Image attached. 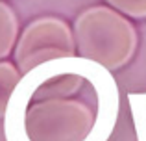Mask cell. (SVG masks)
Wrapping results in <instances>:
<instances>
[{
  "instance_id": "cell-1",
  "label": "cell",
  "mask_w": 146,
  "mask_h": 141,
  "mask_svg": "<svg viewBox=\"0 0 146 141\" xmlns=\"http://www.w3.org/2000/svg\"><path fill=\"white\" fill-rule=\"evenodd\" d=\"M74 41L78 56L117 71L128 65L135 56L139 35L131 22L120 11L107 6L83 9L74 22Z\"/></svg>"
},
{
  "instance_id": "cell-2",
  "label": "cell",
  "mask_w": 146,
  "mask_h": 141,
  "mask_svg": "<svg viewBox=\"0 0 146 141\" xmlns=\"http://www.w3.org/2000/svg\"><path fill=\"white\" fill-rule=\"evenodd\" d=\"M96 115L82 100L48 98L32 102L24 113L28 141H87Z\"/></svg>"
},
{
  "instance_id": "cell-3",
  "label": "cell",
  "mask_w": 146,
  "mask_h": 141,
  "mask_svg": "<svg viewBox=\"0 0 146 141\" xmlns=\"http://www.w3.org/2000/svg\"><path fill=\"white\" fill-rule=\"evenodd\" d=\"M15 63L22 74L52 59L76 56L74 32L59 17H41L26 26L15 47Z\"/></svg>"
},
{
  "instance_id": "cell-4",
  "label": "cell",
  "mask_w": 146,
  "mask_h": 141,
  "mask_svg": "<svg viewBox=\"0 0 146 141\" xmlns=\"http://www.w3.org/2000/svg\"><path fill=\"white\" fill-rule=\"evenodd\" d=\"M74 56H70V67L67 72L61 74H52L44 82L39 84L35 91L32 95V102L39 100H48V98H68L74 97L80 89H82L85 78L80 74H76L74 71Z\"/></svg>"
},
{
  "instance_id": "cell-5",
  "label": "cell",
  "mask_w": 146,
  "mask_h": 141,
  "mask_svg": "<svg viewBox=\"0 0 146 141\" xmlns=\"http://www.w3.org/2000/svg\"><path fill=\"white\" fill-rule=\"evenodd\" d=\"M19 37V17L9 4L0 0V61L13 52Z\"/></svg>"
},
{
  "instance_id": "cell-6",
  "label": "cell",
  "mask_w": 146,
  "mask_h": 141,
  "mask_svg": "<svg viewBox=\"0 0 146 141\" xmlns=\"http://www.w3.org/2000/svg\"><path fill=\"white\" fill-rule=\"evenodd\" d=\"M22 80V72L11 61H0V119L6 115L9 98L13 95L15 87Z\"/></svg>"
},
{
  "instance_id": "cell-7",
  "label": "cell",
  "mask_w": 146,
  "mask_h": 141,
  "mask_svg": "<svg viewBox=\"0 0 146 141\" xmlns=\"http://www.w3.org/2000/svg\"><path fill=\"white\" fill-rule=\"evenodd\" d=\"M128 102L135 124L137 141H146V93H129Z\"/></svg>"
},
{
  "instance_id": "cell-8",
  "label": "cell",
  "mask_w": 146,
  "mask_h": 141,
  "mask_svg": "<svg viewBox=\"0 0 146 141\" xmlns=\"http://www.w3.org/2000/svg\"><path fill=\"white\" fill-rule=\"evenodd\" d=\"M113 9L131 19H146V0H106Z\"/></svg>"
}]
</instances>
